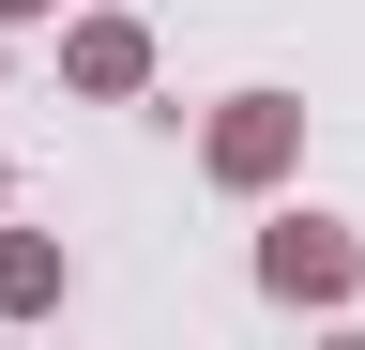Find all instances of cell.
I'll list each match as a JSON object with an SVG mask.
<instances>
[{"label":"cell","instance_id":"obj_1","mask_svg":"<svg viewBox=\"0 0 365 350\" xmlns=\"http://www.w3.org/2000/svg\"><path fill=\"white\" fill-rule=\"evenodd\" d=\"M274 153H289V107H274V92H244V107L213 122V168H228V183H259Z\"/></svg>","mask_w":365,"mask_h":350},{"label":"cell","instance_id":"obj_2","mask_svg":"<svg viewBox=\"0 0 365 350\" xmlns=\"http://www.w3.org/2000/svg\"><path fill=\"white\" fill-rule=\"evenodd\" d=\"M274 289H350V244L335 229H274Z\"/></svg>","mask_w":365,"mask_h":350},{"label":"cell","instance_id":"obj_3","mask_svg":"<svg viewBox=\"0 0 365 350\" xmlns=\"http://www.w3.org/2000/svg\"><path fill=\"white\" fill-rule=\"evenodd\" d=\"M0 16H46V0H0Z\"/></svg>","mask_w":365,"mask_h":350}]
</instances>
